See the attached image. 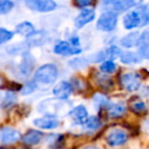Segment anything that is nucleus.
<instances>
[{"instance_id": "nucleus-11", "label": "nucleus", "mask_w": 149, "mask_h": 149, "mask_svg": "<svg viewBox=\"0 0 149 149\" xmlns=\"http://www.w3.org/2000/svg\"><path fill=\"white\" fill-rule=\"evenodd\" d=\"M74 91V86L70 82L62 81L58 83L53 88V94L56 98L61 100H66L70 96V94Z\"/></svg>"}, {"instance_id": "nucleus-42", "label": "nucleus", "mask_w": 149, "mask_h": 149, "mask_svg": "<svg viewBox=\"0 0 149 149\" xmlns=\"http://www.w3.org/2000/svg\"><path fill=\"white\" fill-rule=\"evenodd\" d=\"M0 100H1V93H0Z\"/></svg>"}, {"instance_id": "nucleus-33", "label": "nucleus", "mask_w": 149, "mask_h": 149, "mask_svg": "<svg viewBox=\"0 0 149 149\" xmlns=\"http://www.w3.org/2000/svg\"><path fill=\"white\" fill-rule=\"evenodd\" d=\"M89 63L87 57H82V58H74V59L70 60V65L72 68H85L87 64Z\"/></svg>"}, {"instance_id": "nucleus-13", "label": "nucleus", "mask_w": 149, "mask_h": 149, "mask_svg": "<svg viewBox=\"0 0 149 149\" xmlns=\"http://www.w3.org/2000/svg\"><path fill=\"white\" fill-rule=\"evenodd\" d=\"M34 125L42 130H53L59 126V120L56 116H45L43 118H39L34 120Z\"/></svg>"}, {"instance_id": "nucleus-37", "label": "nucleus", "mask_w": 149, "mask_h": 149, "mask_svg": "<svg viewBox=\"0 0 149 149\" xmlns=\"http://www.w3.org/2000/svg\"><path fill=\"white\" fill-rule=\"evenodd\" d=\"M4 84V79L2 78V76H0V87H2Z\"/></svg>"}, {"instance_id": "nucleus-8", "label": "nucleus", "mask_w": 149, "mask_h": 149, "mask_svg": "<svg viewBox=\"0 0 149 149\" xmlns=\"http://www.w3.org/2000/svg\"><path fill=\"white\" fill-rule=\"evenodd\" d=\"M53 52L58 55L70 56V55H78L82 52V49L77 46L72 45L70 43L65 41H58L54 45Z\"/></svg>"}, {"instance_id": "nucleus-28", "label": "nucleus", "mask_w": 149, "mask_h": 149, "mask_svg": "<svg viewBox=\"0 0 149 149\" xmlns=\"http://www.w3.org/2000/svg\"><path fill=\"white\" fill-rule=\"evenodd\" d=\"M130 108L135 114L141 116L146 111V104L142 100H134L130 103Z\"/></svg>"}, {"instance_id": "nucleus-17", "label": "nucleus", "mask_w": 149, "mask_h": 149, "mask_svg": "<svg viewBox=\"0 0 149 149\" xmlns=\"http://www.w3.org/2000/svg\"><path fill=\"white\" fill-rule=\"evenodd\" d=\"M140 36H141V34L139 33V32H132V33H129L128 35L124 36V37L120 40V46L124 48L136 47V46L139 45Z\"/></svg>"}, {"instance_id": "nucleus-22", "label": "nucleus", "mask_w": 149, "mask_h": 149, "mask_svg": "<svg viewBox=\"0 0 149 149\" xmlns=\"http://www.w3.org/2000/svg\"><path fill=\"white\" fill-rule=\"evenodd\" d=\"M120 59L125 64H136L142 61V57L140 56V54L132 51L123 52Z\"/></svg>"}, {"instance_id": "nucleus-35", "label": "nucleus", "mask_w": 149, "mask_h": 149, "mask_svg": "<svg viewBox=\"0 0 149 149\" xmlns=\"http://www.w3.org/2000/svg\"><path fill=\"white\" fill-rule=\"evenodd\" d=\"M95 3V0H74V4L80 8H86Z\"/></svg>"}, {"instance_id": "nucleus-14", "label": "nucleus", "mask_w": 149, "mask_h": 149, "mask_svg": "<svg viewBox=\"0 0 149 149\" xmlns=\"http://www.w3.org/2000/svg\"><path fill=\"white\" fill-rule=\"evenodd\" d=\"M68 114H70V118L74 120L76 124L82 125V126H84V124H85L88 118H89L88 110L86 109V107L84 105L76 106V107L70 110Z\"/></svg>"}, {"instance_id": "nucleus-39", "label": "nucleus", "mask_w": 149, "mask_h": 149, "mask_svg": "<svg viewBox=\"0 0 149 149\" xmlns=\"http://www.w3.org/2000/svg\"><path fill=\"white\" fill-rule=\"evenodd\" d=\"M145 126H146V130L149 132V120L147 122H145Z\"/></svg>"}, {"instance_id": "nucleus-36", "label": "nucleus", "mask_w": 149, "mask_h": 149, "mask_svg": "<svg viewBox=\"0 0 149 149\" xmlns=\"http://www.w3.org/2000/svg\"><path fill=\"white\" fill-rule=\"evenodd\" d=\"M70 43L72 44V45H74V46H79V44H80V39H79V37L78 36H74V37H72L70 39Z\"/></svg>"}, {"instance_id": "nucleus-24", "label": "nucleus", "mask_w": 149, "mask_h": 149, "mask_svg": "<svg viewBox=\"0 0 149 149\" xmlns=\"http://www.w3.org/2000/svg\"><path fill=\"white\" fill-rule=\"evenodd\" d=\"M139 15L141 17V27H146L149 25V4L139 5L137 7Z\"/></svg>"}, {"instance_id": "nucleus-38", "label": "nucleus", "mask_w": 149, "mask_h": 149, "mask_svg": "<svg viewBox=\"0 0 149 149\" xmlns=\"http://www.w3.org/2000/svg\"><path fill=\"white\" fill-rule=\"evenodd\" d=\"M83 149H99L98 147H96V146H87V147H85V148H83Z\"/></svg>"}, {"instance_id": "nucleus-23", "label": "nucleus", "mask_w": 149, "mask_h": 149, "mask_svg": "<svg viewBox=\"0 0 149 149\" xmlns=\"http://www.w3.org/2000/svg\"><path fill=\"white\" fill-rule=\"evenodd\" d=\"M15 32H17L19 35L25 36V37L28 38L33 35L36 32V30H35V28H34L33 24L29 23V22H24V23H21L17 26Z\"/></svg>"}, {"instance_id": "nucleus-16", "label": "nucleus", "mask_w": 149, "mask_h": 149, "mask_svg": "<svg viewBox=\"0 0 149 149\" xmlns=\"http://www.w3.org/2000/svg\"><path fill=\"white\" fill-rule=\"evenodd\" d=\"M138 53L145 59H149V29L145 30L140 36L138 45Z\"/></svg>"}, {"instance_id": "nucleus-4", "label": "nucleus", "mask_w": 149, "mask_h": 149, "mask_svg": "<svg viewBox=\"0 0 149 149\" xmlns=\"http://www.w3.org/2000/svg\"><path fill=\"white\" fill-rule=\"evenodd\" d=\"M120 86L128 92H136L141 86V77L137 72H125L120 78Z\"/></svg>"}, {"instance_id": "nucleus-1", "label": "nucleus", "mask_w": 149, "mask_h": 149, "mask_svg": "<svg viewBox=\"0 0 149 149\" xmlns=\"http://www.w3.org/2000/svg\"><path fill=\"white\" fill-rule=\"evenodd\" d=\"M57 77L58 70L56 68V65H54L52 63H47L40 66L36 70L33 81L36 83L37 88L47 89L48 87L53 85V83H55V81L57 80Z\"/></svg>"}, {"instance_id": "nucleus-30", "label": "nucleus", "mask_w": 149, "mask_h": 149, "mask_svg": "<svg viewBox=\"0 0 149 149\" xmlns=\"http://www.w3.org/2000/svg\"><path fill=\"white\" fill-rule=\"evenodd\" d=\"M122 50H120V47L116 45H112V46H109V47L106 49V54H107V59H110V60H114L116 58L118 57H120L122 55Z\"/></svg>"}, {"instance_id": "nucleus-26", "label": "nucleus", "mask_w": 149, "mask_h": 149, "mask_svg": "<svg viewBox=\"0 0 149 149\" xmlns=\"http://www.w3.org/2000/svg\"><path fill=\"white\" fill-rule=\"evenodd\" d=\"M17 95H15L13 91H8L6 94H5L4 98L2 99L1 107H2L3 109H7V108L13 107V106L15 104V102H17Z\"/></svg>"}, {"instance_id": "nucleus-25", "label": "nucleus", "mask_w": 149, "mask_h": 149, "mask_svg": "<svg viewBox=\"0 0 149 149\" xmlns=\"http://www.w3.org/2000/svg\"><path fill=\"white\" fill-rule=\"evenodd\" d=\"M93 101L95 107L98 108V109H101V108L107 109V107L110 104L109 99L104 95H102V94H95V96L93 97Z\"/></svg>"}, {"instance_id": "nucleus-19", "label": "nucleus", "mask_w": 149, "mask_h": 149, "mask_svg": "<svg viewBox=\"0 0 149 149\" xmlns=\"http://www.w3.org/2000/svg\"><path fill=\"white\" fill-rule=\"evenodd\" d=\"M127 110V106L124 102H110L109 106L107 107V112H108V116L112 118H120L125 114Z\"/></svg>"}, {"instance_id": "nucleus-7", "label": "nucleus", "mask_w": 149, "mask_h": 149, "mask_svg": "<svg viewBox=\"0 0 149 149\" xmlns=\"http://www.w3.org/2000/svg\"><path fill=\"white\" fill-rule=\"evenodd\" d=\"M105 141L109 146H122L128 141V133L122 129H113L105 137Z\"/></svg>"}, {"instance_id": "nucleus-10", "label": "nucleus", "mask_w": 149, "mask_h": 149, "mask_svg": "<svg viewBox=\"0 0 149 149\" xmlns=\"http://www.w3.org/2000/svg\"><path fill=\"white\" fill-rule=\"evenodd\" d=\"M123 26L126 30H134L136 28L141 27V17L138 10H130L123 17Z\"/></svg>"}, {"instance_id": "nucleus-41", "label": "nucleus", "mask_w": 149, "mask_h": 149, "mask_svg": "<svg viewBox=\"0 0 149 149\" xmlns=\"http://www.w3.org/2000/svg\"><path fill=\"white\" fill-rule=\"evenodd\" d=\"M0 149H6V148H3V147H0Z\"/></svg>"}, {"instance_id": "nucleus-29", "label": "nucleus", "mask_w": 149, "mask_h": 149, "mask_svg": "<svg viewBox=\"0 0 149 149\" xmlns=\"http://www.w3.org/2000/svg\"><path fill=\"white\" fill-rule=\"evenodd\" d=\"M116 70V64L113 62V60H104L100 65V70L104 74H112Z\"/></svg>"}, {"instance_id": "nucleus-9", "label": "nucleus", "mask_w": 149, "mask_h": 149, "mask_svg": "<svg viewBox=\"0 0 149 149\" xmlns=\"http://www.w3.org/2000/svg\"><path fill=\"white\" fill-rule=\"evenodd\" d=\"M21 139V133L10 127L0 128V143L3 145H10Z\"/></svg>"}, {"instance_id": "nucleus-12", "label": "nucleus", "mask_w": 149, "mask_h": 149, "mask_svg": "<svg viewBox=\"0 0 149 149\" xmlns=\"http://www.w3.org/2000/svg\"><path fill=\"white\" fill-rule=\"evenodd\" d=\"M94 19H95V11L91 8H83V10H81V13L74 19V26L77 29H82Z\"/></svg>"}, {"instance_id": "nucleus-40", "label": "nucleus", "mask_w": 149, "mask_h": 149, "mask_svg": "<svg viewBox=\"0 0 149 149\" xmlns=\"http://www.w3.org/2000/svg\"><path fill=\"white\" fill-rule=\"evenodd\" d=\"M17 149H26V147H17Z\"/></svg>"}, {"instance_id": "nucleus-18", "label": "nucleus", "mask_w": 149, "mask_h": 149, "mask_svg": "<svg viewBox=\"0 0 149 149\" xmlns=\"http://www.w3.org/2000/svg\"><path fill=\"white\" fill-rule=\"evenodd\" d=\"M44 134L38 130H30L22 137V141L23 143L27 145H36L38 143L41 142L43 139Z\"/></svg>"}, {"instance_id": "nucleus-34", "label": "nucleus", "mask_w": 149, "mask_h": 149, "mask_svg": "<svg viewBox=\"0 0 149 149\" xmlns=\"http://www.w3.org/2000/svg\"><path fill=\"white\" fill-rule=\"evenodd\" d=\"M37 89V85L34 81H30L24 85V87L22 88V94L23 95H29V94L33 93L35 90Z\"/></svg>"}, {"instance_id": "nucleus-2", "label": "nucleus", "mask_w": 149, "mask_h": 149, "mask_svg": "<svg viewBox=\"0 0 149 149\" xmlns=\"http://www.w3.org/2000/svg\"><path fill=\"white\" fill-rule=\"evenodd\" d=\"M143 0H103V5L108 10L114 13H123L141 5Z\"/></svg>"}, {"instance_id": "nucleus-20", "label": "nucleus", "mask_w": 149, "mask_h": 149, "mask_svg": "<svg viewBox=\"0 0 149 149\" xmlns=\"http://www.w3.org/2000/svg\"><path fill=\"white\" fill-rule=\"evenodd\" d=\"M94 80H95V83L100 89L102 90H110L112 87H113V81L110 77H108L107 74H95V77H94Z\"/></svg>"}, {"instance_id": "nucleus-31", "label": "nucleus", "mask_w": 149, "mask_h": 149, "mask_svg": "<svg viewBox=\"0 0 149 149\" xmlns=\"http://www.w3.org/2000/svg\"><path fill=\"white\" fill-rule=\"evenodd\" d=\"M15 6L11 0H0V15H6Z\"/></svg>"}, {"instance_id": "nucleus-15", "label": "nucleus", "mask_w": 149, "mask_h": 149, "mask_svg": "<svg viewBox=\"0 0 149 149\" xmlns=\"http://www.w3.org/2000/svg\"><path fill=\"white\" fill-rule=\"evenodd\" d=\"M34 64H35L34 57L29 52H25L23 54V59H22V62L19 68V72L23 74L24 77H28V76H30L32 70H33Z\"/></svg>"}, {"instance_id": "nucleus-5", "label": "nucleus", "mask_w": 149, "mask_h": 149, "mask_svg": "<svg viewBox=\"0 0 149 149\" xmlns=\"http://www.w3.org/2000/svg\"><path fill=\"white\" fill-rule=\"evenodd\" d=\"M63 107L65 106L61 102V99H47L40 103L39 110L45 116H56L63 110Z\"/></svg>"}, {"instance_id": "nucleus-3", "label": "nucleus", "mask_w": 149, "mask_h": 149, "mask_svg": "<svg viewBox=\"0 0 149 149\" xmlns=\"http://www.w3.org/2000/svg\"><path fill=\"white\" fill-rule=\"evenodd\" d=\"M118 25V15L111 10H106L99 17L96 28L102 32H111Z\"/></svg>"}, {"instance_id": "nucleus-21", "label": "nucleus", "mask_w": 149, "mask_h": 149, "mask_svg": "<svg viewBox=\"0 0 149 149\" xmlns=\"http://www.w3.org/2000/svg\"><path fill=\"white\" fill-rule=\"evenodd\" d=\"M47 40V33L45 31L35 32L32 36L27 38L26 43L30 46H40L43 45Z\"/></svg>"}, {"instance_id": "nucleus-32", "label": "nucleus", "mask_w": 149, "mask_h": 149, "mask_svg": "<svg viewBox=\"0 0 149 149\" xmlns=\"http://www.w3.org/2000/svg\"><path fill=\"white\" fill-rule=\"evenodd\" d=\"M15 36V34L9 30H6L4 28H0V45L6 43L9 40H11Z\"/></svg>"}, {"instance_id": "nucleus-27", "label": "nucleus", "mask_w": 149, "mask_h": 149, "mask_svg": "<svg viewBox=\"0 0 149 149\" xmlns=\"http://www.w3.org/2000/svg\"><path fill=\"white\" fill-rule=\"evenodd\" d=\"M102 126V123L100 120L99 116H90L89 118L87 120V122L84 124V128L86 130H91V131H96Z\"/></svg>"}, {"instance_id": "nucleus-6", "label": "nucleus", "mask_w": 149, "mask_h": 149, "mask_svg": "<svg viewBox=\"0 0 149 149\" xmlns=\"http://www.w3.org/2000/svg\"><path fill=\"white\" fill-rule=\"evenodd\" d=\"M26 6L37 13H50L56 8L53 0H24Z\"/></svg>"}]
</instances>
